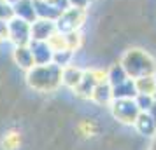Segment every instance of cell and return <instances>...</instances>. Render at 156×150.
I'll list each match as a JSON object with an SVG mask.
<instances>
[{"instance_id":"cell-24","label":"cell","mask_w":156,"mask_h":150,"mask_svg":"<svg viewBox=\"0 0 156 150\" xmlns=\"http://www.w3.org/2000/svg\"><path fill=\"white\" fill-rule=\"evenodd\" d=\"M153 75H154V80H156V70H154V73H153ZM153 98H154V101H156V91H154V94H153Z\"/></svg>"},{"instance_id":"cell-1","label":"cell","mask_w":156,"mask_h":150,"mask_svg":"<svg viewBox=\"0 0 156 150\" xmlns=\"http://www.w3.org/2000/svg\"><path fill=\"white\" fill-rule=\"evenodd\" d=\"M27 82L39 93H51L62 86V68L55 63L34 65L27 70Z\"/></svg>"},{"instance_id":"cell-10","label":"cell","mask_w":156,"mask_h":150,"mask_svg":"<svg viewBox=\"0 0 156 150\" xmlns=\"http://www.w3.org/2000/svg\"><path fill=\"white\" fill-rule=\"evenodd\" d=\"M83 75H84V72L81 70L79 66H76V65L63 66L62 68V84L70 87V89H76L77 84L81 82V79H83Z\"/></svg>"},{"instance_id":"cell-8","label":"cell","mask_w":156,"mask_h":150,"mask_svg":"<svg viewBox=\"0 0 156 150\" xmlns=\"http://www.w3.org/2000/svg\"><path fill=\"white\" fill-rule=\"evenodd\" d=\"M12 5V12L14 16L21 18V19H27V21H34L37 19V14H35V5H34V0H16Z\"/></svg>"},{"instance_id":"cell-22","label":"cell","mask_w":156,"mask_h":150,"mask_svg":"<svg viewBox=\"0 0 156 150\" xmlns=\"http://www.w3.org/2000/svg\"><path fill=\"white\" fill-rule=\"evenodd\" d=\"M91 0H67L69 7H77V9H86L88 11V5H90Z\"/></svg>"},{"instance_id":"cell-9","label":"cell","mask_w":156,"mask_h":150,"mask_svg":"<svg viewBox=\"0 0 156 150\" xmlns=\"http://www.w3.org/2000/svg\"><path fill=\"white\" fill-rule=\"evenodd\" d=\"M12 58H14L16 65H18L20 68H23V70H30V68L35 65L28 44H27V45H14V49H12Z\"/></svg>"},{"instance_id":"cell-5","label":"cell","mask_w":156,"mask_h":150,"mask_svg":"<svg viewBox=\"0 0 156 150\" xmlns=\"http://www.w3.org/2000/svg\"><path fill=\"white\" fill-rule=\"evenodd\" d=\"M32 40V23L12 16L9 19V42L12 45H27Z\"/></svg>"},{"instance_id":"cell-2","label":"cell","mask_w":156,"mask_h":150,"mask_svg":"<svg viewBox=\"0 0 156 150\" xmlns=\"http://www.w3.org/2000/svg\"><path fill=\"white\" fill-rule=\"evenodd\" d=\"M119 65L125 68L130 79H139L144 75H153L156 70L154 59L142 49H130L121 58Z\"/></svg>"},{"instance_id":"cell-16","label":"cell","mask_w":156,"mask_h":150,"mask_svg":"<svg viewBox=\"0 0 156 150\" xmlns=\"http://www.w3.org/2000/svg\"><path fill=\"white\" fill-rule=\"evenodd\" d=\"M126 79H130V77L126 75L125 68H123L119 63H118V65H112V66L107 70V82L111 84V87L118 86V84H121V82H125Z\"/></svg>"},{"instance_id":"cell-4","label":"cell","mask_w":156,"mask_h":150,"mask_svg":"<svg viewBox=\"0 0 156 150\" xmlns=\"http://www.w3.org/2000/svg\"><path fill=\"white\" fill-rule=\"evenodd\" d=\"M86 14L88 11L86 9H77V7H67L58 16V19L55 21L58 32H76V30H81V26L84 25Z\"/></svg>"},{"instance_id":"cell-20","label":"cell","mask_w":156,"mask_h":150,"mask_svg":"<svg viewBox=\"0 0 156 150\" xmlns=\"http://www.w3.org/2000/svg\"><path fill=\"white\" fill-rule=\"evenodd\" d=\"M12 16H14V12H12V5H11L9 2H0V19L9 21Z\"/></svg>"},{"instance_id":"cell-7","label":"cell","mask_w":156,"mask_h":150,"mask_svg":"<svg viewBox=\"0 0 156 150\" xmlns=\"http://www.w3.org/2000/svg\"><path fill=\"white\" fill-rule=\"evenodd\" d=\"M56 32V25L51 19L37 18L32 21V40H48Z\"/></svg>"},{"instance_id":"cell-15","label":"cell","mask_w":156,"mask_h":150,"mask_svg":"<svg viewBox=\"0 0 156 150\" xmlns=\"http://www.w3.org/2000/svg\"><path fill=\"white\" fill-rule=\"evenodd\" d=\"M135 82V89H137V94H154L156 91V80L154 75H144V77H139V79H133Z\"/></svg>"},{"instance_id":"cell-3","label":"cell","mask_w":156,"mask_h":150,"mask_svg":"<svg viewBox=\"0 0 156 150\" xmlns=\"http://www.w3.org/2000/svg\"><path fill=\"white\" fill-rule=\"evenodd\" d=\"M111 112H112L116 121L123 122V124H133L137 117L140 114V110L137 107L133 98H119V100L111 101Z\"/></svg>"},{"instance_id":"cell-14","label":"cell","mask_w":156,"mask_h":150,"mask_svg":"<svg viewBox=\"0 0 156 150\" xmlns=\"http://www.w3.org/2000/svg\"><path fill=\"white\" fill-rule=\"evenodd\" d=\"M137 96V89H135L133 79H126L118 86L112 87V100H119V98H135Z\"/></svg>"},{"instance_id":"cell-11","label":"cell","mask_w":156,"mask_h":150,"mask_svg":"<svg viewBox=\"0 0 156 150\" xmlns=\"http://www.w3.org/2000/svg\"><path fill=\"white\" fill-rule=\"evenodd\" d=\"M133 126L137 128V131L144 136H153L156 133V121L147 114V112H140L137 121L133 122Z\"/></svg>"},{"instance_id":"cell-23","label":"cell","mask_w":156,"mask_h":150,"mask_svg":"<svg viewBox=\"0 0 156 150\" xmlns=\"http://www.w3.org/2000/svg\"><path fill=\"white\" fill-rule=\"evenodd\" d=\"M147 114H149V115H151V117H153V119L156 121V101L153 103V107H151V108L147 110Z\"/></svg>"},{"instance_id":"cell-6","label":"cell","mask_w":156,"mask_h":150,"mask_svg":"<svg viewBox=\"0 0 156 150\" xmlns=\"http://www.w3.org/2000/svg\"><path fill=\"white\" fill-rule=\"evenodd\" d=\"M32 56H34V63L35 65H48L53 63V49L46 40H30L28 44Z\"/></svg>"},{"instance_id":"cell-18","label":"cell","mask_w":156,"mask_h":150,"mask_svg":"<svg viewBox=\"0 0 156 150\" xmlns=\"http://www.w3.org/2000/svg\"><path fill=\"white\" fill-rule=\"evenodd\" d=\"M2 145H4V148L5 150H16L20 148V145H21V136L18 135V133H7V135L4 136V140H2Z\"/></svg>"},{"instance_id":"cell-13","label":"cell","mask_w":156,"mask_h":150,"mask_svg":"<svg viewBox=\"0 0 156 150\" xmlns=\"http://www.w3.org/2000/svg\"><path fill=\"white\" fill-rule=\"evenodd\" d=\"M91 100L98 105H111L112 101V87L109 82H102V84H97L95 91L91 94Z\"/></svg>"},{"instance_id":"cell-21","label":"cell","mask_w":156,"mask_h":150,"mask_svg":"<svg viewBox=\"0 0 156 150\" xmlns=\"http://www.w3.org/2000/svg\"><path fill=\"white\" fill-rule=\"evenodd\" d=\"M9 42V21L0 19V42Z\"/></svg>"},{"instance_id":"cell-25","label":"cell","mask_w":156,"mask_h":150,"mask_svg":"<svg viewBox=\"0 0 156 150\" xmlns=\"http://www.w3.org/2000/svg\"><path fill=\"white\" fill-rule=\"evenodd\" d=\"M44 2H58V0H44Z\"/></svg>"},{"instance_id":"cell-19","label":"cell","mask_w":156,"mask_h":150,"mask_svg":"<svg viewBox=\"0 0 156 150\" xmlns=\"http://www.w3.org/2000/svg\"><path fill=\"white\" fill-rule=\"evenodd\" d=\"M133 100H135V103H137V107H139L140 112H147L149 108L153 107V103H154V98L151 94H137Z\"/></svg>"},{"instance_id":"cell-17","label":"cell","mask_w":156,"mask_h":150,"mask_svg":"<svg viewBox=\"0 0 156 150\" xmlns=\"http://www.w3.org/2000/svg\"><path fill=\"white\" fill-rule=\"evenodd\" d=\"M76 56V52L74 51H69V49H63V51H56V52H53V63L58 65L60 68H63V66H69L72 65V59Z\"/></svg>"},{"instance_id":"cell-12","label":"cell","mask_w":156,"mask_h":150,"mask_svg":"<svg viewBox=\"0 0 156 150\" xmlns=\"http://www.w3.org/2000/svg\"><path fill=\"white\" fill-rule=\"evenodd\" d=\"M97 84H98V82L95 80V77L91 75V72H84V75H83L81 82L77 84V87H76L74 91H76L79 96H83V98H90V100H91V94H93V91H95Z\"/></svg>"}]
</instances>
